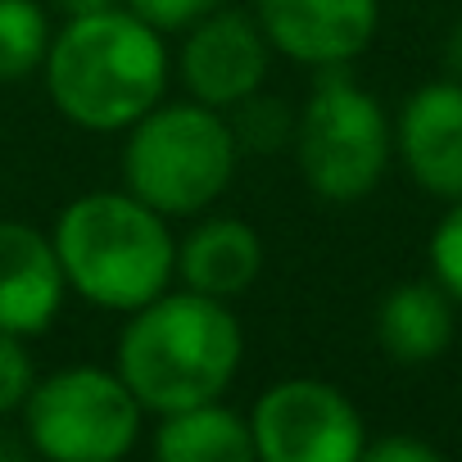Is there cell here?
I'll return each instance as SVG.
<instances>
[{
    "label": "cell",
    "instance_id": "obj_13",
    "mask_svg": "<svg viewBox=\"0 0 462 462\" xmlns=\"http://www.w3.org/2000/svg\"><path fill=\"white\" fill-rule=\"evenodd\" d=\"M453 336H457V300L435 277L399 282L376 304V345L399 367H426L444 358Z\"/></svg>",
    "mask_w": 462,
    "mask_h": 462
},
{
    "label": "cell",
    "instance_id": "obj_18",
    "mask_svg": "<svg viewBox=\"0 0 462 462\" xmlns=\"http://www.w3.org/2000/svg\"><path fill=\"white\" fill-rule=\"evenodd\" d=\"M32 385H37V363L28 354V340L0 331V421L23 412Z\"/></svg>",
    "mask_w": 462,
    "mask_h": 462
},
{
    "label": "cell",
    "instance_id": "obj_4",
    "mask_svg": "<svg viewBox=\"0 0 462 462\" xmlns=\"http://www.w3.org/2000/svg\"><path fill=\"white\" fill-rule=\"evenodd\" d=\"M123 186L163 217H199L217 208L241 168V145L226 114L199 100H159L123 132Z\"/></svg>",
    "mask_w": 462,
    "mask_h": 462
},
{
    "label": "cell",
    "instance_id": "obj_5",
    "mask_svg": "<svg viewBox=\"0 0 462 462\" xmlns=\"http://www.w3.org/2000/svg\"><path fill=\"white\" fill-rule=\"evenodd\" d=\"M304 186L322 204L367 199L394 159V118L349 69H318L291 141Z\"/></svg>",
    "mask_w": 462,
    "mask_h": 462
},
{
    "label": "cell",
    "instance_id": "obj_8",
    "mask_svg": "<svg viewBox=\"0 0 462 462\" xmlns=\"http://www.w3.org/2000/svg\"><path fill=\"white\" fill-rule=\"evenodd\" d=\"M273 55L277 51L263 37L254 10L217 5L213 14H204L199 23H190L181 32L172 73H177V82L190 100L226 114L231 105H241L245 96L268 87Z\"/></svg>",
    "mask_w": 462,
    "mask_h": 462
},
{
    "label": "cell",
    "instance_id": "obj_17",
    "mask_svg": "<svg viewBox=\"0 0 462 462\" xmlns=\"http://www.w3.org/2000/svg\"><path fill=\"white\" fill-rule=\"evenodd\" d=\"M426 263H430V277L462 309V199H448V208L439 213V222L430 231V245H426Z\"/></svg>",
    "mask_w": 462,
    "mask_h": 462
},
{
    "label": "cell",
    "instance_id": "obj_14",
    "mask_svg": "<svg viewBox=\"0 0 462 462\" xmlns=\"http://www.w3.org/2000/svg\"><path fill=\"white\" fill-rule=\"evenodd\" d=\"M150 448L159 462H254V430L250 417H241L236 408L204 399L159 412Z\"/></svg>",
    "mask_w": 462,
    "mask_h": 462
},
{
    "label": "cell",
    "instance_id": "obj_12",
    "mask_svg": "<svg viewBox=\"0 0 462 462\" xmlns=\"http://www.w3.org/2000/svg\"><path fill=\"white\" fill-rule=\"evenodd\" d=\"M263 277V236L231 213H199L190 231L177 241V286L213 295V300H241Z\"/></svg>",
    "mask_w": 462,
    "mask_h": 462
},
{
    "label": "cell",
    "instance_id": "obj_19",
    "mask_svg": "<svg viewBox=\"0 0 462 462\" xmlns=\"http://www.w3.org/2000/svg\"><path fill=\"white\" fill-rule=\"evenodd\" d=\"M123 5L145 19L150 28H159L163 37H181L190 23H199L204 14H213L222 0H123Z\"/></svg>",
    "mask_w": 462,
    "mask_h": 462
},
{
    "label": "cell",
    "instance_id": "obj_7",
    "mask_svg": "<svg viewBox=\"0 0 462 462\" xmlns=\"http://www.w3.org/2000/svg\"><path fill=\"white\" fill-rule=\"evenodd\" d=\"M259 462H358L367 421L358 403L322 376L273 381L250 412Z\"/></svg>",
    "mask_w": 462,
    "mask_h": 462
},
{
    "label": "cell",
    "instance_id": "obj_10",
    "mask_svg": "<svg viewBox=\"0 0 462 462\" xmlns=\"http://www.w3.org/2000/svg\"><path fill=\"white\" fill-rule=\"evenodd\" d=\"M394 154L430 199H462V82H421L394 118Z\"/></svg>",
    "mask_w": 462,
    "mask_h": 462
},
{
    "label": "cell",
    "instance_id": "obj_22",
    "mask_svg": "<svg viewBox=\"0 0 462 462\" xmlns=\"http://www.w3.org/2000/svg\"><path fill=\"white\" fill-rule=\"evenodd\" d=\"M444 78H457L462 82V19L444 37Z\"/></svg>",
    "mask_w": 462,
    "mask_h": 462
},
{
    "label": "cell",
    "instance_id": "obj_21",
    "mask_svg": "<svg viewBox=\"0 0 462 462\" xmlns=\"http://www.w3.org/2000/svg\"><path fill=\"white\" fill-rule=\"evenodd\" d=\"M123 0H51V10H60L64 19H82V14H100V10H114Z\"/></svg>",
    "mask_w": 462,
    "mask_h": 462
},
{
    "label": "cell",
    "instance_id": "obj_16",
    "mask_svg": "<svg viewBox=\"0 0 462 462\" xmlns=\"http://www.w3.org/2000/svg\"><path fill=\"white\" fill-rule=\"evenodd\" d=\"M295 114L300 109H291L282 96H273L263 87V91L245 96L241 105H231L226 123H231V132H236L241 154H282L295 141Z\"/></svg>",
    "mask_w": 462,
    "mask_h": 462
},
{
    "label": "cell",
    "instance_id": "obj_2",
    "mask_svg": "<svg viewBox=\"0 0 462 462\" xmlns=\"http://www.w3.org/2000/svg\"><path fill=\"white\" fill-rule=\"evenodd\" d=\"M245 358V331L226 300L168 286L127 313L114 349L118 376L150 417L222 399Z\"/></svg>",
    "mask_w": 462,
    "mask_h": 462
},
{
    "label": "cell",
    "instance_id": "obj_11",
    "mask_svg": "<svg viewBox=\"0 0 462 462\" xmlns=\"http://www.w3.org/2000/svg\"><path fill=\"white\" fill-rule=\"evenodd\" d=\"M69 282L55 254L51 231L0 217V331L10 336H46L64 313Z\"/></svg>",
    "mask_w": 462,
    "mask_h": 462
},
{
    "label": "cell",
    "instance_id": "obj_15",
    "mask_svg": "<svg viewBox=\"0 0 462 462\" xmlns=\"http://www.w3.org/2000/svg\"><path fill=\"white\" fill-rule=\"evenodd\" d=\"M55 23L42 0H0V87L42 73Z\"/></svg>",
    "mask_w": 462,
    "mask_h": 462
},
{
    "label": "cell",
    "instance_id": "obj_3",
    "mask_svg": "<svg viewBox=\"0 0 462 462\" xmlns=\"http://www.w3.org/2000/svg\"><path fill=\"white\" fill-rule=\"evenodd\" d=\"M69 295L105 313H136L177 286L172 217L136 199L127 186L69 199L51 226Z\"/></svg>",
    "mask_w": 462,
    "mask_h": 462
},
{
    "label": "cell",
    "instance_id": "obj_9",
    "mask_svg": "<svg viewBox=\"0 0 462 462\" xmlns=\"http://www.w3.org/2000/svg\"><path fill=\"white\" fill-rule=\"evenodd\" d=\"M273 51L304 69H349L381 28V0H254Z\"/></svg>",
    "mask_w": 462,
    "mask_h": 462
},
{
    "label": "cell",
    "instance_id": "obj_6",
    "mask_svg": "<svg viewBox=\"0 0 462 462\" xmlns=\"http://www.w3.org/2000/svg\"><path fill=\"white\" fill-rule=\"evenodd\" d=\"M145 408L118 367L73 363L37 376L19 430L28 448L46 462H118L141 444Z\"/></svg>",
    "mask_w": 462,
    "mask_h": 462
},
{
    "label": "cell",
    "instance_id": "obj_20",
    "mask_svg": "<svg viewBox=\"0 0 462 462\" xmlns=\"http://www.w3.org/2000/svg\"><path fill=\"white\" fill-rule=\"evenodd\" d=\"M363 462H439V448L417 435H381L363 444Z\"/></svg>",
    "mask_w": 462,
    "mask_h": 462
},
{
    "label": "cell",
    "instance_id": "obj_1",
    "mask_svg": "<svg viewBox=\"0 0 462 462\" xmlns=\"http://www.w3.org/2000/svg\"><path fill=\"white\" fill-rule=\"evenodd\" d=\"M55 114L91 136H123L172 82L168 37L127 5L64 19L42 64Z\"/></svg>",
    "mask_w": 462,
    "mask_h": 462
}]
</instances>
